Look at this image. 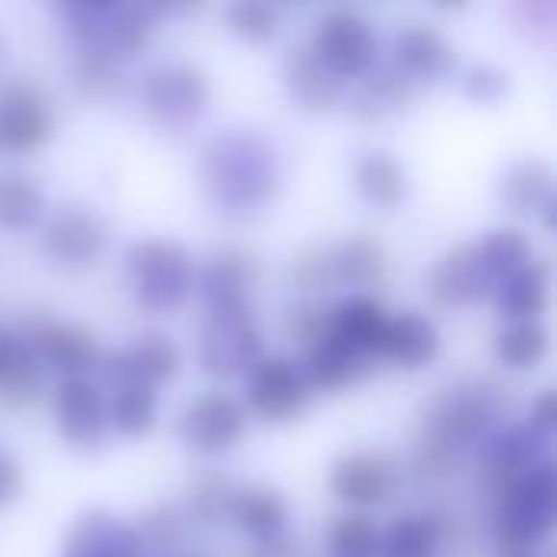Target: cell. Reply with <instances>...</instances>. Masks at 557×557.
<instances>
[{"label":"cell","instance_id":"1","mask_svg":"<svg viewBox=\"0 0 557 557\" xmlns=\"http://www.w3.org/2000/svg\"><path fill=\"white\" fill-rule=\"evenodd\" d=\"M199 173L209 196L232 212H251L264 206L277 186L274 150L251 134L215 137L202 150Z\"/></svg>","mask_w":557,"mask_h":557},{"label":"cell","instance_id":"2","mask_svg":"<svg viewBox=\"0 0 557 557\" xmlns=\"http://www.w3.org/2000/svg\"><path fill=\"white\" fill-rule=\"evenodd\" d=\"M557 509L555 467L542 460L512 486L499 490L496 499V535L506 552H535L552 525Z\"/></svg>","mask_w":557,"mask_h":557},{"label":"cell","instance_id":"3","mask_svg":"<svg viewBox=\"0 0 557 557\" xmlns=\"http://www.w3.org/2000/svg\"><path fill=\"white\" fill-rule=\"evenodd\" d=\"M127 271L134 284V297L147 310H173L180 307L196 281L193 258L183 245L170 238H147L127 251Z\"/></svg>","mask_w":557,"mask_h":557},{"label":"cell","instance_id":"4","mask_svg":"<svg viewBox=\"0 0 557 557\" xmlns=\"http://www.w3.org/2000/svg\"><path fill=\"white\" fill-rule=\"evenodd\" d=\"M209 104V82L186 62H166L147 72L140 85V108L163 127H183L196 121Z\"/></svg>","mask_w":557,"mask_h":557},{"label":"cell","instance_id":"5","mask_svg":"<svg viewBox=\"0 0 557 557\" xmlns=\"http://www.w3.org/2000/svg\"><path fill=\"white\" fill-rule=\"evenodd\" d=\"M310 52L343 82V78H359L369 75L375 65L379 39L369 26L352 10H330L313 33Z\"/></svg>","mask_w":557,"mask_h":557},{"label":"cell","instance_id":"6","mask_svg":"<svg viewBox=\"0 0 557 557\" xmlns=\"http://www.w3.org/2000/svg\"><path fill=\"white\" fill-rule=\"evenodd\" d=\"M199 356L206 372L212 375H235L242 369H255L261 356V333L248 313V307H225V310H209Z\"/></svg>","mask_w":557,"mask_h":557},{"label":"cell","instance_id":"7","mask_svg":"<svg viewBox=\"0 0 557 557\" xmlns=\"http://www.w3.org/2000/svg\"><path fill=\"white\" fill-rule=\"evenodd\" d=\"M245 424H248V414L242 401L222 392H206L186 405L180 418V441L186 450L212 457V454L232 450L242 441Z\"/></svg>","mask_w":557,"mask_h":557},{"label":"cell","instance_id":"8","mask_svg":"<svg viewBox=\"0 0 557 557\" xmlns=\"http://www.w3.org/2000/svg\"><path fill=\"white\" fill-rule=\"evenodd\" d=\"M310 401V382L304 369L287 356L261 359L248 375V408L264 421H290Z\"/></svg>","mask_w":557,"mask_h":557},{"label":"cell","instance_id":"9","mask_svg":"<svg viewBox=\"0 0 557 557\" xmlns=\"http://www.w3.org/2000/svg\"><path fill=\"white\" fill-rule=\"evenodd\" d=\"M39 245L42 255L62 268H88L108 245V225L91 209L65 206L42 225Z\"/></svg>","mask_w":557,"mask_h":557},{"label":"cell","instance_id":"10","mask_svg":"<svg viewBox=\"0 0 557 557\" xmlns=\"http://www.w3.org/2000/svg\"><path fill=\"white\" fill-rule=\"evenodd\" d=\"M23 346L33 352L36 362H46L49 369H59L69 379H85V372H91L101 359L98 343L91 339L88 330L75 323H59V320L29 323Z\"/></svg>","mask_w":557,"mask_h":557},{"label":"cell","instance_id":"11","mask_svg":"<svg viewBox=\"0 0 557 557\" xmlns=\"http://www.w3.org/2000/svg\"><path fill=\"white\" fill-rule=\"evenodd\" d=\"M52 111L46 98L23 82L0 88V147L13 153L39 150L52 137Z\"/></svg>","mask_w":557,"mask_h":557},{"label":"cell","instance_id":"12","mask_svg":"<svg viewBox=\"0 0 557 557\" xmlns=\"http://www.w3.org/2000/svg\"><path fill=\"white\" fill-rule=\"evenodd\" d=\"M52 418L59 434L72 447H95L108 434V405L88 379H65L52 398Z\"/></svg>","mask_w":557,"mask_h":557},{"label":"cell","instance_id":"13","mask_svg":"<svg viewBox=\"0 0 557 557\" xmlns=\"http://www.w3.org/2000/svg\"><path fill=\"white\" fill-rule=\"evenodd\" d=\"M330 486H333L336 499H343L346 506L372 509V506H382L385 499H392V493L398 486V467L385 454H372V450L346 454L333 467Z\"/></svg>","mask_w":557,"mask_h":557},{"label":"cell","instance_id":"14","mask_svg":"<svg viewBox=\"0 0 557 557\" xmlns=\"http://www.w3.org/2000/svg\"><path fill=\"white\" fill-rule=\"evenodd\" d=\"M454 65V46L444 39L441 29L414 23L395 36V72L414 82H437Z\"/></svg>","mask_w":557,"mask_h":557},{"label":"cell","instance_id":"15","mask_svg":"<svg viewBox=\"0 0 557 557\" xmlns=\"http://www.w3.org/2000/svg\"><path fill=\"white\" fill-rule=\"evenodd\" d=\"M431 297L441 307H467L486 294H493V284L480 264L476 245H460L454 251H447L437 268L431 271Z\"/></svg>","mask_w":557,"mask_h":557},{"label":"cell","instance_id":"16","mask_svg":"<svg viewBox=\"0 0 557 557\" xmlns=\"http://www.w3.org/2000/svg\"><path fill=\"white\" fill-rule=\"evenodd\" d=\"M385 326H388L385 307L379 300H372V297H362V294L346 297L343 304H336V310L323 323V330L330 336L346 343L362 359H379V346H382Z\"/></svg>","mask_w":557,"mask_h":557},{"label":"cell","instance_id":"17","mask_svg":"<svg viewBox=\"0 0 557 557\" xmlns=\"http://www.w3.org/2000/svg\"><path fill=\"white\" fill-rule=\"evenodd\" d=\"M176 372H180V349L166 336H144L127 349H121L111 362V379H117V385L157 388Z\"/></svg>","mask_w":557,"mask_h":557},{"label":"cell","instance_id":"18","mask_svg":"<svg viewBox=\"0 0 557 557\" xmlns=\"http://www.w3.org/2000/svg\"><path fill=\"white\" fill-rule=\"evenodd\" d=\"M140 535L108 512H88L75 522L62 557H140Z\"/></svg>","mask_w":557,"mask_h":557},{"label":"cell","instance_id":"19","mask_svg":"<svg viewBox=\"0 0 557 557\" xmlns=\"http://www.w3.org/2000/svg\"><path fill=\"white\" fill-rule=\"evenodd\" d=\"M437 352H441V336L431 320H424L418 313L388 317V326H385V336L379 346V359L395 362L401 369H421V366L434 362Z\"/></svg>","mask_w":557,"mask_h":557},{"label":"cell","instance_id":"20","mask_svg":"<svg viewBox=\"0 0 557 557\" xmlns=\"http://www.w3.org/2000/svg\"><path fill=\"white\" fill-rule=\"evenodd\" d=\"M225 516L235 522V529L255 539V545L287 535V503L271 486L235 490Z\"/></svg>","mask_w":557,"mask_h":557},{"label":"cell","instance_id":"21","mask_svg":"<svg viewBox=\"0 0 557 557\" xmlns=\"http://www.w3.org/2000/svg\"><path fill=\"white\" fill-rule=\"evenodd\" d=\"M290 98L307 111H333L343 101V82L307 49L294 52L284 69Z\"/></svg>","mask_w":557,"mask_h":557},{"label":"cell","instance_id":"22","mask_svg":"<svg viewBox=\"0 0 557 557\" xmlns=\"http://www.w3.org/2000/svg\"><path fill=\"white\" fill-rule=\"evenodd\" d=\"M493 294H496V307L503 310V317H509V323L539 320L545 313V307H548L552 271L542 261H529L522 271L506 277Z\"/></svg>","mask_w":557,"mask_h":557},{"label":"cell","instance_id":"23","mask_svg":"<svg viewBox=\"0 0 557 557\" xmlns=\"http://www.w3.org/2000/svg\"><path fill=\"white\" fill-rule=\"evenodd\" d=\"M352 183H356V193L369 206H379V209H395L408 193L405 166L385 150L362 153L352 166Z\"/></svg>","mask_w":557,"mask_h":557},{"label":"cell","instance_id":"24","mask_svg":"<svg viewBox=\"0 0 557 557\" xmlns=\"http://www.w3.org/2000/svg\"><path fill=\"white\" fill-rule=\"evenodd\" d=\"M362 356L352 352L346 343H339L336 336H330L323 326L313 339L310 359H307V382L310 388H323V392H343L346 385H352L362 372Z\"/></svg>","mask_w":557,"mask_h":557},{"label":"cell","instance_id":"25","mask_svg":"<svg viewBox=\"0 0 557 557\" xmlns=\"http://www.w3.org/2000/svg\"><path fill=\"white\" fill-rule=\"evenodd\" d=\"M251 287H255V264H251V258H245L238 251L215 255L202 274V294H206L209 310L248 307Z\"/></svg>","mask_w":557,"mask_h":557},{"label":"cell","instance_id":"26","mask_svg":"<svg viewBox=\"0 0 557 557\" xmlns=\"http://www.w3.org/2000/svg\"><path fill=\"white\" fill-rule=\"evenodd\" d=\"M42 375L23 339L0 330V398L10 405H29L39 395Z\"/></svg>","mask_w":557,"mask_h":557},{"label":"cell","instance_id":"27","mask_svg":"<svg viewBox=\"0 0 557 557\" xmlns=\"http://www.w3.org/2000/svg\"><path fill=\"white\" fill-rule=\"evenodd\" d=\"M503 199L516 212H545L555 202V173L542 160H522L503 176Z\"/></svg>","mask_w":557,"mask_h":557},{"label":"cell","instance_id":"28","mask_svg":"<svg viewBox=\"0 0 557 557\" xmlns=\"http://www.w3.org/2000/svg\"><path fill=\"white\" fill-rule=\"evenodd\" d=\"M150 33H153V23L147 16V10H137V7H111L98 36L88 42V46H98L104 49L111 59H127L134 52H140L147 42H150Z\"/></svg>","mask_w":557,"mask_h":557},{"label":"cell","instance_id":"29","mask_svg":"<svg viewBox=\"0 0 557 557\" xmlns=\"http://www.w3.org/2000/svg\"><path fill=\"white\" fill-rule=\"evenodd\" d=\"M539 444H545V441H539L529 428L525 431H509V434L493 441L486 463H490V476H493L496 490L512 486L519 476H525L532 467H539L545 460L539 454Z\"/></svg>","mask_w":557,"mask_h":557},{"label":"cell","instance_id":"30","mask_svg":"<svg viewBox=\"0 0 557 557\" xmlns=\"http://www.w3.org/2000/svg\"><path fill=\"white\" fill-rule=\"evenodd\" d=\"M323 264H326V277H336V281H349V284H372L382 277L385 271V251L379 242L372 238H349L343 242L339 248L326 251L323 255Z\"/></svg>","mask_w":557,"mask_h":557},{"label":"cell","instance_id":"31","mask_svg":"<svg viewBox=\"0 0 557 557\" xmlns=\"http://www.w3.org/2000/svg\"><path fill=\"white\" fill-rule=\"evenodd\" d=\"M476 255H480V264L496 290L506 277H512L516 271H522L532 261V245L519 228H496L476 245Z\"/></svg>","mask_w":557,"mask_h":557},{"label":"cell","instance_id":"32","mask_svg":"<svg viewBox=\"0 0 557 557\" xmlns=\"http://www.w3.org/2000/svg\"><path fill=\"white\" fill-rule=\"evenodd\" d=\"M548 349H552V336L539 320H516L496 336L499 362L516 369V372L542 366L548 359Z\"/></svg>","mask_w":557,"mask_h":557},{"label":"cell","instance_id":"33","mask_svg":"<svg viewBox=\"0 0 557 557\" xmlns=\"http://www.w3.org/2000/svg\"><path fill=\"white\" fill-rule=\"evenodd\" d=\"M444 529L434 516L414 512L398 519L382 539V557H437Z\"/></svg>","mask_w":557,"mask_h":557},{"label":"cell","instance_id":"34","mask_svg":"<svg viewBox=\"0 0 557 557\" xmlns=\"http://www.w3.org/2000/svg\"><path fill=\"white\" fill-rule=\"evenodd\" d=\"M160 414V401L153 388L144 385H121L108 405V424L124 437H144L153 431Z\"/></svg>","mask_w":557,"mask_h":557},{"label":"cell","instance_id":"35","mask_svg":"<svg viewBox=\"0 0 557 557\" xmlns=\"http://www.w3.org/2000/svg\"><path fill=\"white\" fill-rule=\"evenodd\" d=\"M46 209L42 189L23 173H0V228L23 232L39 222Z\"/></svg>","mask_w":557,"mask_h":557},{"label":"cell","instance_id":"36","mask_svg":"<svg viewBox=\"0 0 557 557\" xmlns=\"http://www.w3.org/2000/svg\"><path fill=\"white\" fill-rule=\"evenodd\" d=\"M414 95V85L398 75L395 69H385V72H372L366 82H362V91L356 98V111L369 121H382L388 114H398L401 108H408Z\"/></svg>","mask_w":557,"mask_h":557},{"label":"cell","instance_id":"37","mask_svg":"<svg viewBox=\"0 0 557 557\" xmlns=\"http://www.w3.org/2000/svg\"><path fill=\"white\" fill-rule=\"evenodd\" d=\"M330 548L336 557H379L382 532L369 516H346L333 525Z\"/></svg>","mask_w":557,"mask_h":557},{"label":"cell","instance_id":"38","mask_svg":"<svg viewBox=\"0 0 557 557\" xmlns=\"http://www.w3.org/2000/svg\"><path fill=\"white\" fill-rule=\"evenodd\" d=\"M117 59H111L104 49L98 46H82L78 59H75V85L88 95V98H104L117 88Z\"/></svg>","mask_w":557,"mask_h":557},{"label":"cell","instance_id":"39","mask_svg":"<svg viewBox=\"0 0 557 557\" xmlns=\"http://www.w3.org/2000/svg\"><path fill=\"white\" fill-rule=\"evenodd\" d=\"M225 20L232 26V33L251 39V42H264L277 33V23H281V13L277 7L271 3H261V0H242V3H232L225 10Z\"/></svg>","mask_w":557,"mask_h":557},{"label":"cell","instance_id":"40","mask_svg":"<svg viewBox=\"0 0 557 557\" xmlns=\"http://www.w3.org/2000/svg\"><path fill=\"white\" fill-rule=\"evenodd\" d=\"M232 486L222 476H206L196 490H193V509L199 519H215L219 512H228L232 503Z\"/></svg>","mask_w":557,"mask_h":557},{"label":"cell","instance_id":"41","mask_svg":"<svg viewBox=\"0 0 557 557\" xmlns=\"http://www.w3.org/2000/svg\"><path fill=\"white\" fill-rule=\"evenodd\" d=\"M509 88V75L496 65H476L470 69L467 82H463V91L473 98V101H499Z\"/></svg>","mask_w":557,"mask_h":557},{"label":"cell","instance_id":"42","mask_svg":"<svg viewBox=\"0 0 557 557\" xmlns=\"http://www.w3.org/2000/svg\"><path fill=\"white\" fill-rule=\"evenodd\" d=\"M555 424H557V398H555V392L548 388L545 395H539V398H535V405H532V411H529V431H532L539 441H548V437L555 434Z\"/></svg>","mask_w":557,"mask_h":557},{"label":"cell","instance_id":"43","mask_svg":"<svg viewBox=\"0 0 557 557\" xmlns=\"http://www.w3.org/2000/svg\"><path fill=\"white\" fill-rule=\"evenodd\" d=\"M23 490V470L13 457L0 454V506L13 503Z\"/></svg>","mask_w":557,"mask_h":557},{"label":"cell","instance_id":"44","mask_svg":"<svg viewBox=\"0 0 557 557\" xmlns=\"http://www.w3.org/2000/svg\"><path fill=\"white\" fill-rule=\"evenodd\" d=\"M251 557H304V555H300V545H297L290 535H281V539H271V542L255 545Z\"/></svg>","mask_w":557,"mask_h":557},{"label":"cell","instance_id":"45","mask_svg":"<svg viewBox=\"0 0 557 557\" xmlns=\"http://www.w3.org/2000/svg\"><path fill=\"white\" fill-rule=\"evenodd\" d=\"M503 557H542L539 552H506Z\"/></svg>","mask_w":557,"mask_h":557}]
</instances>
